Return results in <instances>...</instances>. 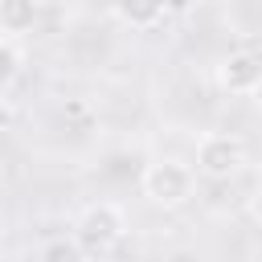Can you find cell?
Returning <instances> with one entry per match:
<instances>
[{"mask_svg":"<svg viewBox=\"0 0 262 262\" xmlns=\"http://www.w3.org/2000/svg\"><path fill=\"white\" fill-rule=\"evenodd\" d=\"M74 237L86 250V258H106L123 237H127V213L115 201H94L78 213L74 221Z\"/></svg>","mask_w":262,"mask_h":262,"instance_id":"cell-2","label":"cell"},{"mask_svg":"<svg viewBox=\"0 0 262 262\" xmlns=\"http://www.w3.org/2000/svg\"><path fill=\"white\" fill-rule=\"evenodd\" d=\"M246 209H250V217H254V225H262V184L250 192V201H246Z\"/></svg>","mask_w":262,"mask_h":262,"instance_id":"cell-10","label":"cell"},{"mask_svg":"<svg viewBox=\"0 0 262 262\" xmlns=\"http://www.w3.org/2000/svg\"><path fill=\"white\" fill-rule=\"evenodd\" d=\"M139 192L147 196V205L156 209H180L192 201L196 192V168L176 160V156H164V160H151L139 176Z\"/></svg>","mask_w":262,"mask_h":262,"instance_id":"cell-1","label":"cell"},{"mask_svg":"<svg viewBox=\"0 0 262 262\" xmlns=\"http://www.w3.org/2000/svg\"><path fill=\"white\" fill-rule=\"evenodd\" d=\"M12 119H16V106H12V98H8V94H0V135L12 127Z\"/></svg>","mask_w":262,"mask_h":262,"instance_id":"cell-9","label":"cell"},{"mask_svg":"<svg viewBox=\"0 0 262 262\" xmlns=\"http://www.w3.org/2000/svg\"><path fill=\"white\" fill-rule=\"evenodd\" d=\"M246 164V139L233 131H205L192 147V168L201 180H229Z\"/></svg>","mask_w":262,"mask_h":262,"instance_id":"cell-3","label":"cell"},{"mask_svg":"<svg viewBox=\"0 0 262 262\" xmlns=\"http://www.w3.org/2000/svg\"><path fill=\"white\" fill-rule=\"evenodd\" d=\"M111 12L119 16V25L127 29H160L164 16H168V0H111Z\"/></svg>","mask_w":262,"mask_h":262,"instance_id":"cell-5","label":"cell"},{"mask_svg":"<svg viewBox=\"0 0 262 262\" xmlns=\"http://www.w3.org/2000/svg\"><path fill=\"white\" fill-rule=\"evenodd\" d=\"M37 262H86V250L74 233H53L37 246Z\"/></svg>","mask_w":262,"mask_h":262,"instance_id":"cell-7","label":"cell"},{"mask_svg":"<svg viewBox=\"0 0 262 262\" xmlns=\"http://www.w3.org/2000/svg\"><path fill=\"white\" fill-rule=\"evenodd\" d=\"M37 16H41V4L37 0H0V33L20 41L37 29Z\"/></svg>","mask_w":262,"mask_h":262,"instance_id":"cell-6","label":"cell"},{"mask_svg":"<svg viewBox=\"0 0 262 262\" xmlns=\"http://www.w3.org/2000/svg\"><path fill=\"white\" fill-rule=\"evenodd\" d=\"M217 86L225 94H237V98L258 94L262 90V57L254 49H229L217 61Z\"/></svg>","mask_w":262,"mask_h":262,"instance_id":"cell-4","label":"cell"},{"mask_svg":"<svg viewBox=\"0 0 262 262\" xmlns=\"http://www.w3.org/2000/svg\"><path fill=\"white\" fill-rule=\"evenodd\" d=\"M258 4H262V0H258Z\"/></svg>","mask_w":262,"mask_h":262,"instance_id":"cell-12","label":"cell"},{"mask_svg":"<svg viewBox=\"0 0 262 262\" xmlns=\"http://www.w3.org/2000/svg\"><path fill=\"white\" fill-rule=\"evenodd\" d=\"M254 262H262V254H254Z\"/></svg>","mask_w":262,"mask_h":262,"instance_id":"cell-11","label":"cell"},{"mask_svg":"<svg viewBox=\"0 0 262 262\" xmlns=\"http://www.w3.org/2000/svg\"><path fill=\"white\" fill-rule=\"evenodd\" d=\"M20 70H25V53H20V45H16L12 37L0 33V94H8V90L16 86Z\"/></svg>","mask_w":262,"mask_h":262,"instance_id":"cell-8","label":"cell"}]
</instances>
